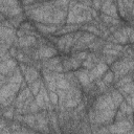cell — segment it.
<instances>
[{"label":"cell","mask_w":134,"mask_h":134,"mask_svg":"<svg viewBox=\"0 0 134 134\" xmlns=\"http://www.w3.org/2000/svg\"><path fill=\"white\" fill-rule=\"evenodd\" d=\"M39 89H41V84H40V82H39V81L32 83V84H31V86H29V90H31V91H32L35 95L39 92Z\"/></svg>","instance_id":"8992f818"},{"label":"cell","mask_w":134,"mask_h":134,"mask_svg":"<svg viewBox=\"0 0 134 134\" xmlns=\"http://www.w3.org/2000/svg\"><path fill=\"white\" fill-rule=\"evenodd\" d=\"M55 53H56V51L50 47H43L40 49V56L43 58H49L55 55Z\"/></svg>","instance_id":"3957f363"},{"label":"cell","mask_w":134,"mask_h":134,"mask_svg":"<svg viewBox=\"0 0 134 134\" xmlns=\"http://www.w3.org/2000/svg\"><path fill=\"white\" fill-rule=\"evenodd\" d=\"M113 80V73L112 72H108V73H106V76L104 77L103 79V82L104 83H107V84H109L111 81Z\"/></svg>","instance_id":"8fae6325"},{"label":"cell","mask_w":134,"mask_h":134,"mask_svg":"<svg viewBox=\"0 0 134 134\" xmlns=\"http://www.w3.org/2000/svg\"><path fill=\"white\" fill-rule=\"evenodd\" d=\"M83 66H85L86 68H91V67H93V64H92L91 61H86V62H84V63H83Z\"/></svg>","instance_id":"7c38bea8"},{"label":"cell","mask_w":134,"mask_h":134,"mask_svg":"<svg viewBox=\"0 0 134 134\" xmlns=\"http://www.w3.org/2000/svg\"><path fill=\"white\" fill-rule=\"evenodd\" d=\"M114 38H116L117 39V42H122V43H125L127 40V37H125V36L121 33V32H115L114 33Z\"/></svg>","instance_id":"52a82bcc"},{"label":"cell","mask_w":134,"mask_h":134,"mask_svg":"<svg viewBox=\"0 0 134 134\" xmlns=\"http://www.w3.org/2000/svg\"><path fill=\"white\" fill-rule=\"evenodd\" d=\"M25 77H26V80H27V82H34L36 79L38 77V72L36 71L34 68H27L25 72Z\"/></svg>","instance_id":"6da1fadb"},{"label":"cell","mask_w":134,"mask_h":134,"mask_svg":"<svg viewBox=\"0 0 134 134\" xmlns=\"http://www.w3.org/2000/svg\"><path fill=\"white\" fill-rule=\"evenodd\" d=\"M78 78L80 80V82H81L83 85H88L89 83H90V79H89L87 71H81V72H79Z\"/></svg>","instance_id":"7a4b0ae2"},{"label":"cell","mask_w":134,"mask_h":134,"mask_svg":"<svg viewBox=\"0 0 134 134\" xmlns=\"http://www.w3.org/2000/svg\"><path fill=\"white\" fill-rule=\"evenodd\" d=\"M111 97H112V101H113V103H114V106L121 105L122 102H123V96H122L117 91H113Z\"/></svg>","instance_id":"5b68a950"},{"label":"cell","mask_w":134,"mask_h":134,"mask_svg":"<svg viewBox=\"0 0 134 134\" xmlns=\"http://www.w3.org/2000/svg\"><path fill=\"white\" fill-rule=\"evenodd\" d=\"M57 87L59 89H62V90H66V89H69L70 86H69V82L67 81V80L62 79V80H59V81H57Z\"/></svg>","instance_id":"277c9868"},{"label":"cell","mask_w":134,"mask_h":134,"mask_svg":"<svg viewBox=\"0 0 134 134\" xmlns=\"http://www.w3.org/2000/svg\"><path fill=\"white\" fill-rule=\"evenodd\" d=\"M131 81H132V79L129 77V78H124L123 80H121V81L116 84V87H122V86H126L127 84H129V83H131Z\"/></svg>","instance_id":"ba28073f"},{"label":"cell","mask_w":134,"mask_h":134,"mask_svg":"<svg viewBox=\"0 0 134 134\" xmlns=\"http://www.w3.org/2000/svg\"><path fill=\"white\" fill-rule=\"evenodd\" d=\"M49 97H50V101L53 105H57V102L59 101V96L56 92H53V91H50L49 92Z\"/></svg>","instance_id":"30bf717a"},{"label":"cell","mask_w":134,"mask_h":134,"mask_svg":"<svg viewBox=\"0 0 134 134\" xmlns=\"http://www.w3.org/2000/svg\"><path fill=\"white\" fill-rule=\"evenodd\" d=\"M36 101H37V104L39 105L40 108H41V107H44V97H43L42 91H40V93L37 95V97H36Z\"/></svg>","instance_id":"9c48e42d"}]
</instances>
